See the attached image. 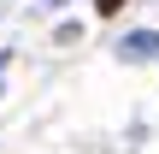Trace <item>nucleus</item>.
I'll return each instance as SVG.
<instances>
[{"instance_id": "obj_2", "label": "nucleus", "mask_w": 159, "mask_h": 154, "mask_svg": "<svg viewBox=\"0 0 159 154\" xmlns=\"http://www.w3.org/2000/svg\"><path fill=\"white\" fill-rule=\"evenodd\" d=\"M94 12H100V18H112V12H124V0H94Z\"/></svg>"}, {"instance_id": "obj_1", "label": "nucleus", "mask_w": 159, "mask_h": 154, "mask_svg": "<svg viewBox=\"0 0 159 154\" xmlns=\"http://www.w3.org/2000/svg\"><path fill=\"white\" fill-rule=\"evenodd\" d=\"M118 53H124V59H153L159 53V30H130V36L118 42Z\"/></svg>"}, {"instance_id": "obj_3", "label": "nucleus", "mask_w": 159, "mask_h": 154, "mask_svg": "<svg viewBox=\"0 0 159 154\" xmlns=\"http://www.w3.org/2000/svg\"><path fill=\"white\" fill-rule=\"evenodd\" d=\"M0 77H6V53H0Z\"/></svg>"}, {"instance_id": "obj_4", "label": "nucleus", "mask_w": 159, "mask_h": 154, "mask_svg": "<svg viewBox=\"0 0 159 154\" xmlns=\"http://www.w3.org/2000/svg\"><path fill=\"white\" fill-rule=\"evenodd\" d=\"M47 6H65V0H47Z\"/></svg>"}]
</instances>
